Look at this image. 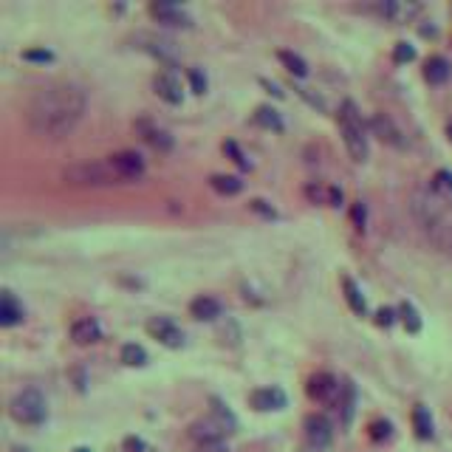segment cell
Segmentation results:
<instances>
[{"label": "cell", "mask_w": 452, "mask_h": 452, "mask_svg": "<svg viewBox=\"0 0 452 452\" xmlns=\"http://www.w3.org/2000/svg\"><path fill=\"white\" fill-rule=\"evenodd\" d=\"M85 108L88 96L76 82H48L31 96L26 122L43 139H63L82 122Z\"/></svg>", "instance_id": "1"}, {"label": "cell", "mask_w": 452, "mask_h": 452, "mask_svg": "<svg viewBox=\"0 0 452 452\" xmlns=\"http://www.w3.org/2000/svg\"><path fill=\"white\" fill-rule=\"evenodd\" d=\"M153 91L158 93V99H164L167 105H181L184 99V91H181V82L173 71H158L153 76Z\"/></svg>", "instance_id": "16"}, {"label": "cell", "mask_w": 452, "mask_h": 452, "mask_svg": "<svg viewBox=\"0 0 452 452\" xmlns=\"http://www.w3.org/2000/svg\"><path fill=\"white\" fill-rule=\"evenodd\" d=\"M410 212L424 237L444 255H452V201L433 187H416L410 192Z\"/></svg>", "instance_id": "2"}, {"label": "cell", "mask_w": 452, "mask_h": 452, "mask_svg": "<svg viewBox=\"0 0 452 452\" xmlns=\"http://www.w3.org/2000/svg\"><path fill=\"white\" fill-rule=\"evenodd\" d=\"M413 430H416V436H418L421 441H430V438H433V416H430V410H427L424 404H416V407H413Z\"/></svg>", "instance_id": "23"}, {"label": "cell", "mask_w": 452, "mask_h": 452, "mask_svg": "<svg viewBox=\"0 0 452 452\" xmlns=\"http://www.w3.org/2000/svg\"><path fill=\"white\" fill-rule=\"evenodd\" d=\"M393 60H396L399 66L413 63V60H416V48H413L410 43H396V48H393Z\"/></svg>", "instance_id": "34"}, {"label": "cell", "mask_w": 452, "mask_h": 452, "mask_svg": "<svg viewBox=\"0 0 452 452\" xmlns=\"http://www.w3.org/2000/svg\"><path fill=\"white\" fill-rule=\"evenodd\" d=\"M249 210L257 212V215L266 218V221H274V218H277V210H274L269 201H263V198H252V201H249Z\"/></svg>", "instance_id": "33"}, {"label": "cell", "mask_w": 452, "mask_h": 452, "mask_svg": "<svg viewBox=\"0 0 452 452\" xmlns=\"http://www.w3.org/2000/svg\"><path fill=\"white\" fill-rule=\"evenodd\" d=\"M136 133H139L155 153H170L173 145H175L173 136H170L164 128H158L155 122H150V119H139V122H136Z\"/></svg>", "instance_id": "15"}, {"label": "cell", "mask_w": 452, "mask_h": 452, "mask_svg": "<svg viewBox=\"0 0 452 452\" xmlns=\"http://www.w3.org/2000/svg\"><path fill=\"white\" fill-rule=\"evenodd\" d=\"M396 314H399V311H393V308H379L376 311V325L390 328V325L396 322Z\"/></svg>", "instance_id": "40"}, {"label": "cell", "mask_w": 452, "mask_h": 452, "mask_svg": "<svg viewBox=\"0 0 452 452\" xmlns=\"http://www.w3.org/2000/svg\"><path fill=\"white\" fill-rule=\"evenodd\" d=\"M63 178L76 187H111V184H125L116 170L111 167V161H76L71 164Z\"/></svg>", "instance_id": "5"}, {"label": "cell", "mask_w": 452, "mask_h": 452, "mask_svg": "<svg viewBox=\"0 0 452 452\" xmlns=\"http://www.w3.org/2000/svg\"><path fill=\"white\" fill-rule=\"evenodd\" d=\"M447 133H450V139H452V122H450V128H447Z\"/></svg>", "instance_id": "44"}, {"label": "cell", "mask_w": 452, "mask_h": 452, "mask_svg": "<svg viewBox=\"0 0 452 452\" xmlns=\"http://www.w3.org/2000/svg\"><path fill=\"white\" fill-rule=\"evenodd\" d=\"M23 317H26L23 305L17 302V297H14L9 289H3V292H0V325H3V328H11V325L23 322Z\"/></svg>", "instance_id": "20"}, {"label": "cell", "mask_w": 452, "mask_h": 452, "mask_svg": "<svg viewBox=\"0 0 452 452\" xmlns=\"http://www.w3.org/2000/svg\"><path fill=\"white\" fill-rule=\"evenodd\" d=\"M148 334H150L153 339H158L164 348H184V331L170 319V317H150L148 319Z\"/></svg>", "instance_id": "11"}, {"label": "cell", "mask_w": 452, "mask_h": 452, "mask_svg": "<svg viewBox=\"0 0 452 452\" xmlns=\"http://www.w3.org/2000/svg\"><path fill=\"white\" fill-rule=\"evenodd\" d=\"M108 161H111V167L116 170V175H119L125 184L142 181V178H145V173H148V167H145V158H142L139 153H133V150L113 153V155H108Z\"/></svg>", "instance_id": "10"}, {"label": "cell", "mask_w": 452, "mask_h": 452, "mask_svg": "<svg viewBox=\"0 0 452 452\" xmlns=\"http://www.w3.org/2000/svg\"><path fill=\"white\" fill-rule=\"evenodd\" d=\"M305 198L311 204H328V207H339L342 204V190L339 187H325L319 181L305 184Z\"/></svg>", "instance_id": "19"}, {"label": "cell", "mask_w": 452, "mask_h": 452, "mask_svg": "<svg viewBox=\"0 0 452 452\" xmlns=\"http://www.w3.org/2000/svg\"><path fill=\"white\" fill-rule=\"evenodd\" d=\"M210 404H212V407H210V416L192 421V427H190V438L195 441V447H198V444H224L226 436H232V433L237 430L235 413L226 407L218 396H212Z\"/></svg>", "instance_id": "3"}, {"label": "cell", "mask_w": 452, "mask_h": 452, "mask_svg": "<svg viewBox=\"0 0 452 452\" xmlns=\"http://www.w3.org/2000/svg\"><path fill=\"white\" fill-rule=\"evenodd\" d=\"M351 221H354V226L362 232L365 229V224H368V210H365V204L362 201H356L354 204V210H351Z\"/></svg>", "instance_id": "39"}, {"label": "cell", "mask_w": 452, "mask_h": 452, "mask_svg": "<svg viewBox=\"0 0 452 452\" xmlns=\"http://www.w3.org/2000/svg\"><path fill=\"white\" fill-rule=\"evenodd\" d=\"M210 187H212L218 195H237V192L243 190V181H240V175L215 173V175H210Z\"/></svg>", "instance_id": "25"}, {"label": "cell", "mask_w": 452, "mask_h": 452, "mask_svg": "<svg viewBox=\"0 0 452 452\" xmlns=\"http://www.w3.org/2000/svg\"><path fill=\"white\" fill-rule=\"evenodd\" d=\"M122 447H125V452H155L150 444H148L145 438H139V436H128V438L122 441Z\"/></svg>", "instance_id": "36"}, {"label": "cell", "mask_w": 452, "mask_h": 452, "mask_svg": "<svg viewBox=\"0 0 452 452\" xmlns=\"http://www.w3.org/2000/svg\"><path fill=\"white\" fill-rule=\"evenodd\" d=\"M368 433H371V438H374L376 444H381V441H390V436H393V424H390L387 418H376V421H371Z\"/></svg>", "instance_id": "31"}, {"label": "cell", "mask_w": 452, "mask_h": 452, "mask_svg": "<svg viewBox=\"0 0 452 452\" xmlns=\"http://www.w3.org/2000/svg\"><path fill=\"white\" fill-rule=\"evenodd\" d=\"M23 60H29V63H51L54 54L46 51V48H29V51H23Z\"/></svg>", "instance_id": "38"}, {"label": "cell", "mask_w": 452, "mask_h": 452, "mask_svg": "<svg viewBox=\"0 0 452 452\" xmlns=\"http://www.w3.org/2000/svg\"><path fill=\"white\" fill-rule=\"evenodd\" d=\"M133 46L145 54H150L153 60H158L161 66H178L181 60V51L178 46L170 40V37H161V34H150V31H139L133 37Z\"/></svg>", "instance_id": "7"}, {"label": "cell", "mask_w": 452, "mask_h": 452, "mask_svg": "<svg viewBox=\"0 0 452 452\" xmlns=\"http://www.w3.org/2000/svg\"><path fill=\"white\" fill-rule=\"evenodd\" d=\"M302 433H305V444L314 450H328L334 441V424L322 413H308L302 421Z\"/></svg>", "instance_id": "9"}, {"label": "cell", "mask_w": 452, "mask_h": 452, "mask_svg": "<svg viewBox=\"0 0 452 452\" xmlns=\"http://www.w3.org/2000/svg\"><path fill=\"white\" fill-rule=\"evenodd\" d=\"M224 153L232 158V161H235V164H237V167H240V170H249V158L240 153V148H237L235 142H224Z\"/></svg>", "instance_id": "35"}, {"label": "cell", "mask_w": 452, "mask_h": 452, "mask_svg": "<svg viewBox=\"0 0 452 452\" xmlns=\"http://www.w3.org/2000/svg\"><path fill=\"white\" fill-rule=\"evenodd\" d=\"M150 14L161 23V26H173V29H192V17L190 11H184L181 6L175 3H167V0H158L150 3Z\"/></svg>", "instance_id": "13"}, {"label": "cell", "mask_w": 452, "mask_h": 452, "mask_svg": "<svg viewBox=\"0 0 452 452\" xmlns=\"http://www.w3.org/2000/svg\"><path fill=\"white\" fill-rule=\"evenodd\" d=\"M9 416H11L17 424L40 427V424L46 421V416H48V404H46V399H43L40 390L26 387V390H20V393L11 396V401H9Z\"/></svg>", "instance_id": "6"}, {"label": "cell", "mask_w": 452, "mask_h": 452, "mask_svg": "<svg viewBox=\"0 0 452 452\" xmlns=\"http://www.w3.org/2000/svg\"><path fill=\"white\" fill-rule=\"evenodd\" d=\"M74 452H91V450H88V447H76Z\"/></svg>", "instance_id": "42"}, {"label": "cell", "mask_w": 452, "mask_h": 452, "mask_svg": "<svg viewBox=\"0 0 452 452\" xmlns=\"http://www.w3.org/2000/svg\"><path fill=\"white\" fill-rule=\"evenodd\" d=\"M192 452H229L226 444H198Z\"/></svg>", "instance_id": "41"}, {"label": "cell", "mask_w": 452, "mask_h": 452, "mask_svg": "<svg viewBox=\"0 0 452 452\" xmlns=\"http://www.w3.org/2000/svg\"><path fill=\"white\" fill-rule=\"evenodd\" d=\"M379 14L387 20H404V17L416 14V6H404L399 0H384V3H379Z\"/></svg>", "instance_id": "27"}, {"label": "cell", "mask_w": 452, "mask_h": 452, "mask_svg": "<svg viewBox=\"0 0 452 452\" xmlns=\"http://www.w3.org/2000/svg\"><path fill=\"white\" fill-rule=\"evenodd\" d=\"M337 122H339V133H342V142H345L348 155L354 161H365L368 158V125H365L359 108L351 99H345L339 105Z\"/></svg>", "instance_id": "4"}, {"label": "cell", "mask_w": 452, "mask_h": 452, "mask_svg": "<svg viewBox=\"0 0 452 452\" xmlns=\"http://www.w3.org/2000/svg\"><path fill=\"white\" fill-rule=\"evenodd\" d=\"M305 393L311 401H319V404H328V407H337L339 401V393H342V379H337L334 374H314L305 384Z\"/></svg>", "instance_id": "8"}, {"label": "cell", "mask_w": 452, "mask_h": 452, "mask_svg": "<svg viewBox=\"0 0 452 452\" xmlns=\"http://www.w3.org/2000/svg\"><path fill=\"white\" fill-rule=\"evenodd\" d=\"M302 452H322V450H314V447H305Z\"/></svg>", "instance_id": "43"}, {"label": "cell", "mask_w": 452, "mask_h": 452, "mask_svg": "<svg viewBox=\"0 0 452 452\" xmlns=\"http://www.w3.org/2000/svg\"><path fill=\"white\" fill-rule=\"evenodd\" d=\"M71 339L76 345H93L102 339V325L93 317H79L71 325Z\"/></svg>", "instance_id": "18"}, {"label": "cell", "mask_w": 452, "mask_h": 452, "mask_svg": "<svg viewBox=\"0 0 452 452\" xmlns=\"http://www.w3.org/2000/svg\"><path fill=\"white\" fill-rule=\"evenodd\" d=\"M371 133L376 136L381 145H387V148H396V150H404V148H407V139H404L401 128H399L387 113H374V116H371Z\"/></svg>", "instance_id": "12"}, {"label": "cell", "mask_w": 452, "mask_h": 452, "mask_svg": "<svg viewBox=\"0 0 452 452\" xmlns=\"http://www.w3.org/2000/svg\"><path fill=\"white\" fill-rule=\"evenodd\" d=\"M122 362L128 368H145L148 365V351L136 342H128V345H122Z\"/></svg>", "instance_id": "28"}, {"label": "cell", "mask_w": 452, "mask_h": 452, "mask_svg": "<svg viewBox=\"0 0 452 452\" xmlns=\"http://www.w3.org/2000/svg\"><path fill=\"white\" fill-rule=\"evenodd\" d=\"M190 88L192 93H207V74L201 68H190Z\"/></svg>", "instance_id": "37"}, {"label": "cell", "mask_w": 452, "mask_h": 452, "mask_svg": "<svg viewBox=\"0 0 452 452\" xmlns=\"http://www.w3.org/2000/svg\"><path fill=\"white\" fill-rule=\"evenodd\" d=\"M190 314L195 319H201V322H212V319H218L224 314V305L215 297H210V294H201V297H195L190 302Z\"/></svg>", "instance_id": "21"}, {"label": "cell", "mask_w": 452, "mask_h": 452, "mask_svg": "<svg viewBox=\"0 0 452 452\" xmlns=\"http://www.w3.org/2000/svg\"><path fill=\"white\" fill-rule=\"evenodd\" d=\"M342 292H345V300H348V305H351V311H354V314H359V317H365V314H368L365 294H362V289H359L351 277H342Z\"/></svg>", "instance_id": "22"}, {"label": "cell", "mask_w": 452, "mask_h": 452, "mask_svg": "<svg viewBox=\"0 0 452 452\" xmlns=\"http://www.w3.org/2000/svg\"><path fill=\"white\" fill-rule=\"evenodd\" d=\"M249 404H252L255 410H260V413H272V410H283V407L289 404V399H286V390H283V387L272 384V387H257V390H252Z\"/></svg>", "instance_id": "14"}, {"label": "cell", "mask_w": 452, "mask_h": 452, "mask_svg": "<svg viewBox=\"0 0 452 452\" xmlns=\"http://www.w3.org/2000/svg\"><path fill=\"white\" fill-rule=\"evenodd\" d=\"M424 79H427L430 85L447 82V79H450V63H447L444 57H430V60L424 63Z\"/></svg>", "instance_id": "24"}, {"label": "cell", "mask_w": 452, "mask_h": 452, "mask_svg": "<svg viewBox=\"0 0 452 452\" xmlns=\"http://www.w3.org/2000/svg\"><path fill=\"white\" fill-rule=\"evenodd\" d=\"M277 60L286 66V71L294 76H308V63L302 60L300 54H294V51H277Z\"/></svg>", "instance_id": "29"}, {"label": "cell", "mask_w": 452, "mask_h": 452, "mask_svg": "<svg viewBox=\"0 0 452 452\" xmlns=\"http://www.w3.org/2000/svg\"><path fill=\"white\" fill-rule=\"evenodd\" d=\"M255 122L260 125V128H266V130H274V133H283V119H280V113L274 111V108H269V105H260L257 111H255Z\"/></svg>", "instance_id": "26"}, {"label": "cell", "mask_w": 452, "mask_h": 452, "mask_svg": "<svg viewBox=\"0 0 452 452\" xmlns=\"http://www.w3.org/2000/svg\"><path fill=\"white\" fill-rule=\"evenodd\" d=\"M433 190H436L438 195H444V198H452V173L450 170H438V173L433 175Z\"/></svg>", "instance_id": "32"}, {"label": "cell", "mask_w": 452, "mask_h": 452, "mask_svg": "<svg viewBox=\"0 0 452 452\" xmlns=\"http://www.w3.org/2000/svg\"><path fill=\"white\" fill-rule=\"evenodd\" d=\"M337 413H339V427L348 430L354 424V416H356V387L351 379H342V393H339V401H337Z\"/></svg>", "instance_id": "17"}, {"label": "cell", "mask_w": 452, "mask_h": 452, "mask_svg": "<svg viewBox=\"0 0 452 452\" xmlns=\"http://www.w3.org/2000/svg\"><path fill=\"white\" fill-rule=\"evenodd\" d=\"M399 319L404 322L407 334H418L421 331V317H418V311H416L413 302H401L399 305Z\"/></svg>", "instance_id": "30"}]
</instances>
